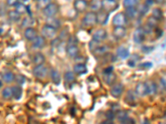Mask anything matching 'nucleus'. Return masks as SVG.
<instances>
[{"label":"nucleus","mask_w":166,"mask_h":124,"mask_svg":"<svg viewBox=\"0 0 166 124\" xmlns=\"http://www.w3.org/2000/svg\"><path fill=\"white\" fill-rule=\"evenodd\" d=\"M77 39L75 37H68V41H67V46H76L77 44Z\"/></svg>","instance_id":"ea45409f"},{"label":"nucleus","mask_w":166,"mask_h":124,"mask_svg":"<svg viewBox=\"0 0 166 124\" xmlns=\"http://www.w3.org/2000/svg\"><path fill=\"white\" fill-rule=\"evenodd\" d=\"M106 118L108 119V120H111V121H112V120L115 118L114 112H113L112 110H108L106 113Z\"/></svg>","instance_id":"37998d69"},{"label":"nucleus","mask_w":166,"mask_h":124,"mask_svg":"<svg viewBox=\"0 0 166 124\" xmlns=\"http://www.w3.org/2000/svg\"><path fill=\"white\" fill-rule=\"evenodd\" d=\"M39 2H40V5L43 6V7H45L47 4H49L51 3V0H38Z\"/></svg>","instance_id":"49530a36"},{"label":"nucleus","mask_w":166,"mask_h":124,"mask_svg":"<svg viewBox=\"0 0 166 124\" xmlns=\"http://www.w3.org/2000/svg\"><path fill=\"white\" fill-rule=\"evenodd\" d=\"M104 81L106 82L107 84H115V82L116 80V76L115 75L113 72H111V73L104 74L103 76Z\"/></svg>","instance_id":"a211bd4d"},{"label":"nucleus","mask_w":166,"mask_h":124,"mask_svg":"<svg viewBox=\"0 0 166 124\" xmlns=\"http://www.w3.org/2000/svg\"><path fill=\"white\" fill-rule=\"evenodd\" d=\"M73 70L74 73H76V75H83L87 72V67L83 63H78L74 65Z\"/></svg>","instance_id":"dca6fc26"},{"label":"nucleus","mask_w":166,"mask_h":124,"mask_svg":"<svg viewBox=\"0 0 166 124\" xmlns=\"http://www.w3.org/2000/svg\"><path fill=\"white\" fill-rule=\"evenodd\" d=\"M107 37V33L105 29H99L95 32L92 36V40L98 41V42H101L103 41Z\"/></svg>","instance_id":"9d476101"},{"label":"nucleus","mask_w":166,"mask_h":124,"mask_svg":"<svg viewBox=\"0 0 166 124\" xmlns=\"http://www.w3.org/2000/svg\"><path fill=\"white\" fill-rule=\"evenodd\" d=\"M134 41L137 44L142 43L144 41V32L141 28H138L135 31L133 34Z\"/></svg>","instance_id":"1a4fd4ad"},{"label":"nucleus","mask_w":166,"mask_h":124,"mask_svg":"<svg viewBox=\"0 0 166 124\" xmlns=\"http://www.w3.org/2000/svg\"><path fill=\"white\" fill-rule=\"evenodd\" d=\"M3 79L6 83H10L15 79V76L12 72H6L3 75Z\"/></svg>","instance_id":"2f4dec72"},{"label":"nucleus","mask_w":166,"mask_h":124,"mask_svg":"<svg viewBox=\"0 0 166 124\" xmlns=\"http://www.w3.org/2000/svg\"><path fill=\"white\" fill-rule=\"evenodd\" d=\"M43 12L44 15L47 17H53L55 16V15L57 14V12H58V6H57L56 3H50L49 4L45 6V8L43 9Z\"/></svg>","instance_id":"39448f33"},{"label":"nucleus","mask_w":166,"mask_h":124,"mask_svg":"<svg viewBox=\"0 0 166 124\" xmlns=\"http://www.w3.org/2000/svg\"><path fill=\"white\" fill-rule=\"evenodd\" d=\"M2 95L6 99H11L13 97V89H12L11 87H6L5 89L3 90V92H2Z\"/></svg>","instance_id":"c756f323"},{"label":"nucleus","mask_w":166,"mask_h":124,"mask_svg":"<svg viewBox=\"0 0 166 124\" xmlns=\"http://www.w3.org/2000/svg\"><path fill=\"white\" fill-rule=\"evenodd\" d=\"M56 34H57V29L49 25H44L42 28V35L43 36V37L47 39H53Z\"/></svg>","instance_id":"f03ea898"},{"label":"nucleus","mask_w":166,"mask_h":124,"mask_svg":"<svg viewBox=\"0 0 166 124\" xmlns=\"http://www.w3.org/2000/svg\"><path fill=\"white\" fill-rule=\"evenodd\" d=\"M126 8V12H125V16L127 17H130L131 19L136 18V17L138 15V9L136 8L135 7H130V8Z\"/></svg>","instance_id":"aec40b11"},{"label":"nucleus","mask_w":166,"mask_h":124,"mask_svg":"<svg viewBox=\"0 0 166 124\" xmlns=\"http://www.w3.org/2000/svg\"><path fill=\"white\" fill-rule=\"evenodd\" d=\"M113 35L116 38L121 39V38L125 37L126 35V29L123 26L115 27L113 30Z\"/></svg>","instance_id":"ddd939ff"},{"label":"nucleus","mask_w":166,"mask_h":124,"mask_svg":"<svg viewBox=\"0 0 166 124\" xmlns=\"http://www.w3.org/2000/svg\"><path fill=\"white\" fill-rule=\"evenodd\" d=\"M37 32L33 27H27L24 32V37L28 41H33L37 37Z\"/></svg>","instance_id":"4468645a"},{"label":"nucleus","mask_w":166,"mask_h":124,"mask_svg":"<svg viewBox=\"0 0 166 124\" xmlns=\"http://www.w3.org/2000/svg\"><path fill=\"white\" fill-rule=\"evenodd\" d=\"M66 1H67V2H71L72 0H66Z\"/></svg>","instance_id":"5fc2aeb1"},{"label":"nucleus","mask_w":166,"mask_h":124,"mask_svg":"<svg viewBox=\"0 0 166 124\" xmlns=\"http://www.w3.org/2000/svg\"><path fill=\"white\" fill-rule=\"evenodd\" d=\"M136 94L140 97H144L145 95H148L147 88H146V84L143 82H140L139 84H137L136 87Z\"/></svg>","instance_id":"9b49d317"},{"label":"nucleus","mask_w":166,"mask_h":124,"mask_svg":"<svg viewBox=\"0 0 166 124\" xmlns=\"http://www.w3.org/2000/svg\"><path fill=\"white\" fill-rule=\"evenodd\" d=\"M149 9H150V8H149L148 6L145 5V4H144V5H141L140 7V8L138 9V13L140 14V15L144 16V15H145V14H147L148 11H149Z\"/></svg>","instance_id":"4c0bfd02"},{"label":"nucleus","mask_w":166,"mask_h":124,"mask_svg":"<svg viewBox=\"0 0 166 124\" xmlns=\"http://www.w3.org/2000/svg\"><path fill=\"white\" fill-rule=\"evenodd\" d=\"M64 79H65L67 83H72L73 81H75L76 79V76H75V74L71 71H67L66 72L65 75H64Z\"/></svg>","instance_id":"7c9ffc66"},{"label":"nucleus","mask_w":166,"mask_h":124,"mask_svg":"<svg viewBox=\"0 0 166 124\" xmlns=\"http://www.w3.org/2000/svg\"><path fill=\"white\" fill-rule=\"evenodd\" d=\"M123 90H124V86L122 84L118 83V84H115L111 89V95L112 97L114 98H119L120 95H122Z\"/></svg>","instance_id":"0eeeda50"},{"label":"nucleus","mask_w":166,"mask_h":124,"mask_svg":"<svg viewBox=\"0 0 166 124\" xmlns=\"http://www.w3.org/2000/svg\"><path fill=\"white\" fill-rule=\"evenodd\" d=\"M108 51H109V47H108V46H106V45H103V46L100 45V46H97L92 52L95 56H102V55L106 54Z\"/></svg>","instance_id":"5701e85b"},{"label":"nucleus","mask_w":166,"mask_h":124,"mask_svg":"<svg viewBox=\"0 0 166 124\" xmlns=\"http://www.w3.org/2000/svg\"><path fill=\"white\" fill-rule=\"evenodd\" d=\"M35 1H38V0H35Z\"/></svg>","instance_id":"4d7b16f0"},{"label":"nucleus","mask_w":166,"mask_h":124,"mask_svg":"<svg viewBox=\"0 0 166 124\" xmlns=\"http://www.w3.org/2000/svg\"><path fill=\"white\" fill-rule=\"evenodd\" d=\"M90 8L93 12L100 11L101 9V0H91L90 3Z\"/></svg>","instance_id":"a878e982"},{"label":"nucleus","mask_w":166,"mask_h":124,"mask_svg":"<svg viewBox=\"0 0 166 124\" xmlns=\"http://www.w3.org/2000/svg\"><path fill=\"white\" fill-rule=\"evenodd\" d=\"M47 24L49 25L51 27H55L56 29L59 28L61 27V22L57 18L54 17H49L47 19Z\"/></svg>","instance_id":"4be33fe9"},{"label":"nucleus","mask_w":166,"mask_h":124,"mask_svg":"<svg viewBox=\"0 0 166 124\" xmlns=\"http://www.w3.org/2000/svg\"><path fill=\"white\" fill-rule=\"evenodd\" d=\"M88 7V2L87 0H76L74 2V8L76 12H82L85 11Z\"/></svg>","instance_id":"6e6552de"},{"label":"nucleus","mask_w":166,"mask_h":124,"mask_svg":"<svg viewBox=\"0 0 166 124\" xmlns=\"http://www.w3.org/2000/svg\"><path fill=\"white\" fill-rule=\"evenodd\" d=\"M33 46L36 49H41L45 46V40L43 37H38L33 41Z\"/></svg>","instance_id":"412c9836"},{"label":"nucleus","mask_w":166,"mask_h":124,"mask_svg":"<svg viewBox=\"0 0 166 124\" xmlns=\"http://www.w3.org/2000/svg\"><path fill=\"white\" fill-rule=\"evenodd\" d=\"M45 62V56L42 53H36L33 57V63L35 64V65H43V63Z\"/></svg>","instance_id":"b1692460"},{"label":"nucleus","mask_w":166,"mask_h":124,"mask_svg":"<svg viewBox=\"0 0 166 124\" xmlns=\"http://www.w3.org/2000/svg\"><path fill=\"white\" fill-rule=\"evenodd\" d=\"M82 22L86 27H93L97 23V15L95 12H89L85 15Z\"/></svg>","instance_id":"f257e3e1"},{"label":"nucleus","mask_w":166,"mask_h":124,"mask_svg":"<svg viewBox=\"0 0 166 124\" xmlns=\"http://www.w3.org/2000/svg\"><path fill=\"white\" fill-rule=\"evenodd\" d=\"M15 79H16L17 83L20 84V85L24 84L25 82H26V78L23 76H22V75H18V76H15Z\"/></svg>","instance_id":"58836bf2"},{"label":"nucleus","mask_w":166,"mask_h":124,"mask_svg":"<svg viewBox=\"0 0 166 124\" xmlns=\"http://www.w3.org/2000/svg\"><path fill=\"white\" fill-rule=\"evenodd\" d=\"M99 46H100V42H98V41H94V40L91 41L90 43H89V48L91 50V51H94V50H95V49Z\"/></svg>","instance_id":"79ce46f5"},{"label":"nucleus","mask_w":166,"mask_h":124,"mask_svg":"<svg viewBox=\"0 0 166 124\" xmlns=\"http://www.w3.org/2000/svg\"><path fill=\"white\" fill-rule=\"evenodd\" d=\"M154 3H155V0H146L144 4L146 6H148L149 8H150V7L154 4Z\"/></svg>","instance_id":"09e8293b"},{"label":"nucleus","mask_w":166,"mask_h":124,"mask_svg":"<svg viewBox=\"0 0 166 124\" xmlns=\"http://www.w3.org/2000/svg\"><path fill=\"white\" fill-rule=\"evenodd\" d=\"M2 33V29H0V33Z\"/></svg>","instance_id":"6e6d98bb"},{"label":"nucleus","mask_w":166,"mask_h":124,"mask_svg":"<svg viewBox=\"0 0 166 124\" xmlns=\"http://www.w3.org/2000/svg\"><path fill=\"white\" fill-rule=\"evenodd\" d=\"M8 17L14 22H18L20 19V14L17 13L16 11H10L8 13Z\"/></svg>","instance_id":"e433bc0d"},{"label":"nucleus","mask_w":166,"mask_h":124,"mask_svg":"<svg viewBox=\"0 0 166 124\" xmlns=\"http://www.w3.org/2000/svg\"><path fill=\"white\" fill-rule=\"evenodd\" d=\"M101 8L106 12H113L118 8V3L115 0H102Z\"/></svg>","instance_id":"20e7f679"},{"label":"nucleus","mask_w":166,"mask_h":124,"mask_svg":"<svg viewBox=\"0 0 166 124\" xmlns=\"http://www.w3.org/2000/svg\"><path fill=\"white\" fill-rule=\"evenodd\" d=\"M51 79H52V82L56 84H59L61 82V75L60 73L56 70H51Z\"/></svg>","instance_id":"393cba45"},{"label":"nucleus","mask_w":166,"mask_h":124,"mask_svg":"<svg viewBox=\"0 0 166 124\" xmlns=\"http://www.w3.org/2000/svg\"><path fill=\"white\" fill-rule=\"evenodd\" d=\"M67 53L71 58L77 57L79 54V48L76 46H67Z\"/></svg>","instance_id":"f3484780"},{"label":"nucleus","mask_w":166,"mask_h":124,"mask_svg":"<svg viewBox=\"0 0 166 124\" xmlns=\"http://www.w3.org/2000/svg\"><path fill=\"white\" fill-rule=\"evenodd\" d=\"M145 84H146V88H147L148 94H150V95H155V93H157L158 87H157V84H155L154 81H148V82L145 83Z\"/></svg>","instance_id":"6ab92c4d"},{"label":"nucleus","mask_w":166,"mask_h":124,"mask_svg":"<svg viewBox=\"0 0 166 124\" xmlns=\"http://www.w3.org/2000/svg\"><path fill=\"white\" fill-rule=\"evenodd\" d=\"M141 67L149 69V68L152 67V63H151V62H145V63H144L143 65H141Z\"/></svg>","instance_id":"de8ad7c7"},{"label":"nucleus","mask_w":166,"mask_h":124,"mask_svg":"<svg viewBox=\"0 0 166 124\" xmlns=\"http://www.w3.org/2000/svg\"><path fill=\"white\" fill-rule=\"evenodd\" d=\"M160 84L162 88H164V89H165V86H166V81H165V78H162L160 79Z\"/></svg>","instance_id":"8fccbe9b"},{"label":"nucleus","mask_w":166,"mask_h":124,"mask_svg":"<svg viewBox=\"0 0 166 124\" xmlns=\"http://www.w3.org/2000/svg\"><path fill=\"white\" fill-rule=\"evenodd\" d=\"M13 89V96L15 98V99H20L22 95V89L21 87L14 86Z\"/></svg>","instance_id":"c85d7f7f"},{"label":"nucleus","mask_w":166,"mask_h":124,"mask_svg":"<svg viewBox=\"0 0 166 124\" xmlns=\"http://www.w3.org/2000/svg\"><path fill=\"white\" fill-rule=\"evenodd\" d=\"M18 3V0H7V4L8 6H15Z\"/></svg>","instance_id":"a18cd8bd"},{"label":"nucleus","mask_w":166,"mask_h":124,"mask_svg":"<svg viewBox=\"0 0 166 124\" xmlns=\"http://www.w3.org/2000/svg\"><path fill=\"white\" fill-rule=\"evenodd\" d=\"M112 70H113V67H108L106 68V69H105L104 70V74H107V73H111V72H112Z\"/></svg>","instance_id":"3c124183"},{"label":"nucleus","mask_w":166,"mask_h":124,"mask_svg":"<svg viewBox=\"0 0 166 124\" xmlns=\"http://www.w3.org/2000/svg\"><path fill=\"white\" fill-rule=\"evenodd\" d=\"M140 0H124L123 5L125 8H130V7H136L139 3Z\"/></svg>","instance_id":"f704fd0d"},{"label":"nucleus","mask_w":166,"mask_h":124,"mask_svg":"<svg viewBox=\"0 0 166 124\" xmlns=\"http://www.w3.org/2000/svg\"><path fill=\"white\" fill-rule=\"evenodd\" d=\"M140 60L139 58V56L138 55H136V54H134L132 55V56L130 58V60H128V65L129 66H131V67H135L136 65V63L138 62V60Z\"/></svg>","instance_id":"c9c22d12"},{"label":"nucleus","mask_w":166,"mask_h":124,"mask_svg":"<svg viewBox=\"0 0 166 124\" xmlns=\"http://www.w3.org/2000/svg\"><path fill=\"white\" fill-rule=\"evenodd\" d=\"M117 119L120 122H122V123H128L130 122H134L133 120H131L130 118H129L128 114L125 111H119L116 114Z\"/></svg>","instance_id":"f8f14e48"},{"label":"nucleus","mask_w":166,"mask_h":124,"mask_svg":"<svg viewBox=\"0 0 166 124\" xmlns=\"http://www.w3.org/2000/svg\"><path fill=\"white\" fill-rule=\"evenodd\" d=\"M117 56L120 57V59L125 60L130 56V52L127 48H125V46H120L117 48L116 51Z\"/></svg>","instance_id":"2eb2a0df"},{"label":"nucleus","mask_w":166,"mask_h":124,"mask_svg":"<svg viewBox=\"0 0 166 124\" xmlns=\"http://www.w3.org/2000/svg\"><path fill=\"white\" fill-rule=\"evenodd\" d=\"M2 85H3V84H2V81L0 80V88L2 87Z\"/></svg>","instance_id":"603ef678"},{"label":"nucleus","mask_w":166,"mask_h":124,"mask_svg":"<svg viewBox=\"0 0 166 124\" xmlns=\"http://www.w3.org/2000/svg\"><path fill=\"white\" fill-rule=\"evenodd\" d=\"M35 23V20L32 17H26L22 22V27H31L33 26Z\"/></svg>","instance_id":"cd10ccee"},{"label":"nucleus","mask_w":166,"mask_h":124,"mask_svg":"<svg viewBox=\"0 0 166 124\" xmlns=\"http://www.w3.org/2000/svg\"><path fill=\"white\" fill-rule=\"evenodd\" d=\"M96 15H97V22H100L102 25H105V23H106V21H107V19H108L109 14H107L106 11H104L99 13V14H96Z\"/></svg>","instance_id":"bb28decb"},{"label":"nucleus","mask_w":166,"mask_h":124,"mask_svg":"<svg viewBox=\"0 0 166 124\" xmlns=\"http://www.w3.org/2000/svg\"><path fill=\"white\" fill-rule=\"evenodd\" d=\"M33 75L36 78L38 79H43L45 78L48 73V69L44 66L43 65H36L35 67L33 68Z\"/></svg>","instance_id":"7ed1b4c3"},{"label":"nucleus","mask_w":166,"mask_h":124,"mask_svg":"<svg viewBox=\"0 0 166 124\" xmlns=\"http://www.w3.org/2000/svg\"><path fill=\"white\" fill-rule=\"evenodd\" d=\"M156 23H157V20L154 17H150L149 20H148V23L146 25H148L149 27H150L151 28H154V27H156Z\"/></svg>","instance_id":"a19ab883"},{"label":"nucleus","mask_w":166,"mask_h":124,"mask_svg":"<svg viewBox=\"0 0 166 124\" xmlns=\"http://www.w3.org/2000/svg\"><path fill=\"white\" fill-rule=\"evenodd\" d=\"M152 17L156 20H160L163 18V13L160 8H155L152 11Z\"/></svg>","instance_id":"72a5a7b5"},{"label":"nucleus","mask_w":166,"mask_h":124,"mask_svg":"<svg viewBox=\"0 0 166 124\" xmlns=\"http://www.w3.org/2000/svg\"><path fill=\"white\" fill-rule=\"evenodd\" d=\"M23 2H27V1H29V0H22Z\"/></svg>","instance_id":"864d4df0"},{"label":"nucleus","mask_w":166,"mask_h":124,"mask_svg":"<svg viewBox=\"0 0 166 124\" xmlns=\"http://www.w3.org/2000/svg\"><path fill=\"white\" fill-rule=\"evenodd\" d=\"M15 6H16V10H15V11H16L17 13H18L20 15H21V14H26V13H27V8L24 5V4L18 3Z\"/></svg>","instance_id":"473e14b6"},{"label":"nucleus","mask_w":166,"mask_h":124,"mask_svg":"<svg viewBox=\"0 0 166 124\" xmlns=\"http://www.w3.org/2000/svg\"><path fill=\"white\" fill-rule=\"evenodd\" d=\"M68 37H69V34H68L67 31H63V32L61 33L60 36H59V39L60 40H65V39Z\"/></svg>","instance_id":"c03bdc74"},{"label":"nucleus","mask_w":166,"mask_h":124,"mask_svg":"<svg viewBox=\"0 0 166 124\" xmlns=\"http://www.w3.org/2000/svg\"><path fill=\"white\" fill-rule=\"evenodd\" d=\"M127 22V17L125 16V14L119 13L112 19V23L115 27H119V26H124Z\"/></svg>","instance_id":"423d86ee"}]
</instances>
